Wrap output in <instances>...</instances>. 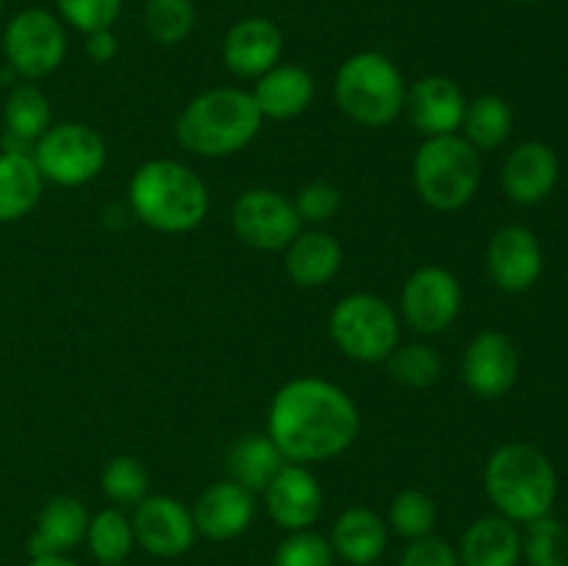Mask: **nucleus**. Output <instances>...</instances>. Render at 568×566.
I'll list each match as a JSON object with an SVG mask.
<instances>
[{
	"instance_id": "1",
	"label": "nucleus",
	"mask_w": 568,
	"mask_h": 566,
	"mask_svg": "<svg viewBox=\"0 0 568 566\" xmlns=\"http://www.w3.org/2000/svg\"><path fill=\"white\" fill-rule=\"evenodd\" d=\"M361 416L353 397L322 377H294L277 388L266 433L292 464L331 461L358 438Z\"/></svg>"
},
{
	"instance_id": "2",
	"label": "nucleus",
	"mask_w": 568,
	"mask_h": 566,
	"mask_svg": "<svg viewBox=\"0 0 568 566\" xmlns=\"http://www.w3.org/2000/svg\"><path fill=\"white\" fill-rule=\"evenodd\" d=\"M131 209L144 225L161 233L194 231L209 214V189L189 170L172 159L144 161L128 186Z\"/></svg>"
},
{
	"instance_id": "3",
	"label": "nucleus",
	"mask_w": 568,
	"mask_h": 566,
	"mask_svg": "<svg viewBox=\"0 0 568 566\" xmlns=\"http://www.w3.org/2000/svg\"><path fill=\"white\" fill-rule=\"evenodd\" d=\"M261 111L253 94L222 87L197 94L175 122V137L189 153L203 159H225L247 148L261 131Z\"/></svg>"
},
{
	"instance_id": "4",
	"label": "nucleus",
	"mask_w": 568,
	"mask_h": 566,
	"mask_svg": "<svg viewBox=\"0 0 568 566\" xmlns=\"http://www.w3.org/2000/svg\"><path fill=\"white\" fill-rule=\"evenodd\" d=\"M486 494L510 522H532L547 516L558 497V472L547 453L532 444H503L494 449L483 472Z\"/></svg>"
},
{
	"instance_id": "5",
	"label": "nucleus",
	"mask_w": 568,
	"mask_h": 566,
	"mask_svg": "<svg viewBox=\"0 0 568 566\" xmlns=\"http://www.w3.org/2000/svg\"><path fill=\"white\" fill-rule=\"evenodd\" d=\"M403 72L388 55L364 50L338 67L333 94L344 114L366 128H383L405 111Z\"/></svg>"
},
{
	"instance_id": "6",
	"label": "nucleus",
	"mask_w": 568,
	"mask_h": 566,
	"mask_svg": "<svg viewBox=\"0 0 568 566\" xmlns=\"http://www.w3.org/2000/svg\"><path fill=\"white\" fill-rule=\"evenodd\" d=\"M480 150L458 133L427 137L414 159V186L436 211H458L480 189Z\"/></svg>"
},
{
	"instance_id": "7",
	"label": "nucleus",
	"mask_w": 568,
	"mask_h": 566,
	"mask_svg": "<svg viewBox=\"0 0 568 566\" xmlns=\"http://www.w3.org/2000/svg\"><path fill=\"white\" fill-rule=\"evenodd\" d=\"M331 336L344 355L361 364L386 361L399 344V320L377 294H347L331 311Z\"/></svg>"
},
{
	"instance_id": "8",
	"label": "nucleus",
	"mask_w": 568,
	"mask_h": 566,
	"mask_svg": "<svg viewBox=\"0 0 568 566\" xmlns=\"http://www.w3.org/2000/svg\"><path fill=\"white\" fill-rule=\"evenodd\" d=\"M31 155L44 181L55 186H83L103 172L105 142L83 122H61L39 137Z\"/></svg>"
},
{
	"instance_id": "9",
	"label": "nucleus",
	"mask_w": 568,
	"mask_h": 566,
	"mask_svg": "<svg viewBox=\"0 0 568 566\" xmlns=\"http://www.w3.org/2000/svg\"><path fill=\"white\" fill-rule=\"evenodd\" d=\"M3 53L11 70L26 81H39L59 70L67 55V31L59 17L44 9H26L3 31Z\"/></svg>"
},
{
	"instance_id": "10",
	"label": "nucleus",
	"mask_w": 568,
	"mask_h": 566,
	"mask_svg": "<svg viewBox=\"0 0 568 566\" xmlns=\"http://www.w3.org/2000/svg\"><path fill=\"white\" fill-rule=\"evenodd\" d=\"M231 225L244 244L264 253L286 250L303 233V220L292 200L272 189H247L231 209Z\"/></svg>"
},
{
	"instance_id": "11",
	"label": "nucleus",
	"mask_w": 568,
	"mask_h": 566,
	"mask_svg": "<svg viewBox=\"0 0 568 566\" xmlns=\"http://www.w3.org/2000/svg\"><path fill=\"white\" fill-rule=\"evenodd\" d=\"M399 305H403L405 322L416 333L436 336V333H444L458 320L464 292H460L458 277L444 270V266H419L405 281Z\"/></svg>"
},
{
	"instance_id": "12",
	"label": "nucleus",
	"mask_w": 568,
	"mask_h": 566,
	"mask_svg": "<svg viewBox=\"0 0 568 566\" xmlns=\"http://www.w3.org/2000/svg\"><path fill=\"white\" fill-rule=\"evenodd\" d=\"M133 538L155 558H181L197 538L192 508L166 494L144 497L133 511Z\"/></svg>"
},
{
	"instance_id": "13",
	"label": "nucleus",
	"mask_w": 568,
	"mask_h": 566,
	"mask_svg": "<svg viewBox=\"0 0 568 566\" xmlns=\"http://www.w3.org/2000/svg\"><path fill=\"white\" fill-rule=\"evenodd\" d=\"M460 375L469 392L480 400H499L514 388L519 377L516 344L499 331H483L469 342L460 364Z\"/></svg>"
},
{
	"instance_id": "14",
	"label": "nucleus",
	"mask_w": 568,
	"mask_h": 566,
	"mask_svg": "<svg viewBox=\"0 0 568 566\" xmlns=\"http://www.w3.org/2000/svg\"><path fill=\"white\" fill-rule=\"evenodd\" d=\"M491 281L503 292H527L544 272V250L536 233L525 225H505L491 236L486 250Z\"/></svg>"
},
{
	"instance_id": "15",
	"label": "nucleus",
	"mask_w": 568,
	"mask_h": 566,
	"mask_svg": "<svg viewBox=\"0 0 568 566\" xmlns=\"http://www.w3.org/2000/svg\"><path fill=\"white\" fill-rule=\"evenodd\" d=\"M264 499L272 522L288 533L308 530L320 519L322 505H325L320 481L305 464H283L264 488Z\"/></svg>"
},
{
	"instance_id": "16",
	"label": "nucleus",
	"mask_w": 568,
	"mask_h": 566,
	"mask_svg": "<svg viewBox=\"0 0 568 566\" xmlns=\"http://www.w3.org/2000/svg\"><path fill=\"white\" fill-rule=\"evenodd\" d=\"M283 31L266 17L239 20L222 42V61L239 78H261L281 64Z\"/></svg>"
},
{
	"instance_id": "17",
	"label": "nucleus",
	"mask_w": 568,
	"mask_h": 566,
	"mask_svg": "<svg viewBox=\"0 0 568 566\" xmlns=\"http://www.w3.org/2000/svg\"><path fill=\"white\" fill-rule=\"evenodd\" d=\"M405 111L425 137H447L464 125L466 94L453 78L425 75L405 92Z\"/></svg>"
},
{
	"instance_id": "18",
	"label": "nucleus",
	"mask_w": 568,
	"mask_h": 566,
	"mask_svg": "<svg viewBox=\"0 0 568 566\" xmlns=\"http://www.w3.org/2000/svg\"><path fill=\"white\" fill-rule=\"evenodd\" d=\"M560 178L558 153L547 142H521L503 164V189L514 203L536 205L552 194Z\"/></svg>"
},
{
	"instance_id": "19",
	"label": "nucleus",
	"mask_w": 568,
	"mask_h": 566,
	"mask_svg": "<svg viewBox=\"0 0 568 566\" xmlns=\"http://www.w3.org/2000/svg\"><path fill=\"white\" fill-rule=\"evenodd\" d=\"M192 516L200 536L211 538V542H231V538L242 536L250 522H253V492H247V488L233 481L214 483V486L200 494Z\"/></svg>"
},
{
	"instance_id": "20",
	"label": "nucleus",
	"mask_w": 568,
	"mask_h": 566,
	"mask_svg": "<svg viewBox=\"0 0 568 566\" xmlns=\"http://www.w3.org/2000/svg\"><path fill=\"white\" fill-rule=\"evenodd\" d=\"M89 511L72 494H59L48 499L39 511L37 527L28 538V553L33 555H67L87 538Z\"/></svg>"
},
{
	"instance_id": "21",
	"label": "nucleus",
	"mask_w": 568,
	"mask_h": 566,
	"mask_svg": "<svg viewBox=\"0 0 568 566\" xmlns=\"http://www.w3.org/2000/svg\"><path fill=\"white\" fill-rule=\"evenodd\" d=\"M333 553L349 566H372L388 547V525L372 508H347L338 514L331 530Z\"/></svg>"
},
{
	"instance_id": "22",
	"label": "nucleus",
	"mask_w": 568,
	"mask_h": 566,
	"mask_svg": "<svg viewBox=\"0 0 568 566\" xmlns=\"http://www.w3.org/2000/svg\"><path fill=\"white\" fill-rule=\"evenodd\" d=\"M460 566H516L521 560V533L505 516H480L466 527L458 547Z\"/></svg>"
},
{
	"instance_id": "23",
	"label": "nucleus",
	"mask_w": 568,
	"mask_h": 566,
	"mask_svg": "<svg viewBox=\"0 0 568 566\" xmlns=\"http://www.w3.org/2000/svg\"><path fill=\"white\" fill-rule=\"evenodd\" d=\"M316 92V83L308 70L294 64H275L270 72L258 78L253 87V100L258 105L261 117L270 120H292L303 114L311 105Z\"/></svg>"
},
{
	"instance_id": "24",
	"label": "nucleus",
	"mask_w": 568,
	"mask_h": 566,
	"mask_svg": "<svg viewBox=\"0 0 568 566\" xmlns=\"http://www.w3.org/2000/svg\"><path fill=\"white\" fill-rule=\"evenodd\" d=\"M50 128V100L33 83H17L3 105V150L11 153H33Z\"/></svg>"
},
{
	"instance_id": "25",
	"label": "nucleus",
	"mask_w": 568,
	"mask_h": 566,
	"mask_svg": "<svg viewBox=\"0 0 568 566\" xmlns=\"http://www.w3.org/2000/svg\"><path fill=\"white\" fill-rule=\"evenodd\" d=\"M44 178L31 153H0V225L17 222L37 209Z\"/></svg>"
},
{
	"instance_id": "26",
	"label": "nucleus",
	"mask_w": 568,
	"mask_h": 566,
	"mask_svg": "<svg viewBox=\"0 0 568 566\" xmlns=\"http://www.w3.org/2000/svg\"><path fill=\"white\" fill-rule=\"evenodd\" d=\"M342 266V244L325 231H305L286 247V272L297 286L316 289Z\"/></svg>"
},
{
	"instance_id": "27",
	"label": "nucleus",
	"mask_w": 568,
	"mask_h": 566,
	"mask_svg": "<svg viewBox=\"0 0 568 566\" xmlns=\"http://www.w3.org/2000/svg\"><path fill=\"white\" fill-rule=\"evenodd\" d=\"M283 464H286V458L270 438V433H247L227 449L231 481L253 494H264V488L270 486Z\"/></svg>"
},
{
	"instance_id": "28",
	"label": "nucleus",
	"mask_w": 568,
	"mask_h": 566,
	"mask_svg": "<svg viewBox=\"0 0 568 566\" xmlns=\"http://www.w3.org/2000/svg\"><path fill=\"white\" fill-rule=\"evenodd\" d=\"M466 142L475 150H497L514 133V111L508 100L499 94H480L471 103H466L464 114Z\"/></svg>"
},
{
	"instance_id": "29",
	"label": "nucleus",
	"mask_w": 568,
	"mask_h": 566,
	"mask_svg": "<svg viewBox=\"0 0 568 566\" xmlns=\"http://www.w3.org/2000/svg\"><path fill=\"white\" fill-rule=\"evenodd\" d=\"M87 544L100 566H122L131 555L133 544H136L131 519L120 508L98 511L89 519Z\"/></svg>"
},
{
	"instance_id": "30",
	"label": "nucleus",
	"mask_w": 568,
	"mask_h": 566,
	"mask_svg": "<svg viewBox=\"0 0 568 566\" xmlns=\"http://www.w3.org/2000/svg\"><path fill=\"white\" fill-rule=\"evenodd\" d=\"M436 522H438L436 503H433L430 494L419 492V488H405V492H399L397 497L392 499V505H388L386 525L392 527L397 536L408 538V542L430 536Z\"/></svg>"
},
{
	"instance_id": "31",
	"label": "nucleus",
	"mask_w": 568,
	"mask_h": 566,
	"mask_svg": "<svg viewBox=\"0 0 568 566\" xmlns=\"http://www.w3.org/2000/svg\"><path fill=\"white\" fill-rule=\"evenodd\" d=\"M388 375L397 383L408 388H427L442 377L444 361L438 355L436 347L425 342L405 344V347H397L386 358Z\"/></svg>"
},
{
	"instance_id": "32",
	"label": "nucleus",
	"mask_w": 568,
	"mask_h": 566,
	"mask_svg": "<svg viewBox=\"0 0 568 566\" xmlns=\"http://www.w3.org/2000/svg\"><path fill=\"white\" fill-rule=\"evenodd\" d=\"M521 555L530 566H568V527L549 514L527 522Z\"/></svg>"
},
{
	"instance_id": "33",
	"label": "nucleus",
	"mask_w": 568,
	"mask_h": 566,
	"mask_svg": "<svg viewBox=\"0 0 568 566\" xmlns=\"http://www.w3.org/2000/svg\"><path fill=\"white\" fill-rule=\"evenodd\" d=\"M197 11L192 0H148L144 31L159 44H181L194 31Z\"/></svg>"
},
{
	"instance_id": "34",
	"label": "nucleus",
	"mask_w": 568,
	"mask_h": 566,
	"mask_svg": "<svg viewBox=\"0 0 568 566\" xmlns=\"http://www.w3.org/2000/svg\"><path fill=\"white\" fill-rule=\"evenodd\" d=\"M100 486H103V494L114 505H120V508L133 505L136 508L148 497L150 475L139 458H133V455H116V458H111L105 464Z\"/></svg>"
},
{
	"instance_id": "35",
	"label": "nucleus",
	"mask_w": 568,
	"mask_h": 566,
	"mask_svg": "<svg viewBox=\"0 0 568 566\" xmlns=\"http://www.w3.org/2000/svg\"><path fill=\"white\" fill-rule=\"evenodd\" d=\"M331 542L314 530H294L277 544L272 566H333Z\"/></svg>"
},
{
	"instance_id": "36",
	"label": "nucleus",
	"mask_w": 568,
	"mask_h": 566,
	"mask_svg": "<svg viewBox=\"0 0 568 566\" xmlns=\"http://www.w3.org/2000/svg\"><path fill=\"white\" fill-rule=\"evenodd\" d=\"M55 6L75 31L92 33L114 26L122 0H55Z\"/></svg>"
},
{
	"instance_id": "37",
	"label": "nucleus",
	"mask_w": 568,
	"mask_h": 566,
	"mask_svg": "<svg viewBox=\"0 0 568 566\" xmlns=\"http://www.w3.org/2000/svg\"><path fill=\"white\" fill-rule=\"evenodd\" d=\"M292 203L297 209L300 220L320 225V222L333 220L336 211L342 209V192L327 181H311L300 189Z\"/></svg>"
},
{
	"instance_id": "38",
	"label": "nucleus",
	"mask_w": 568,
	"mask_h": 566,
	"mask_svg": "<svg viewBox=\"0 0 568 566\" xmlns=\"http://www.w3.org/2000/svg\"><path fill=\"white\" fill-rule=\"evenodd\" d=\"M399 566H460V560L458 549H455L453 544L430 533V536L425 538H414V542L405 547Z\"/></svg>"
},
{
	"instance_id": "39",
	"label": "nucleus",
	"mask_w": 568,
	"mask_h": 566,
	"mask_svg": "<svg viewBox=\"0 0 568 566\" xmlns=\"http://www.w3.org/2000/svg\"><path fill=\"white\" fill-rule=\"evenodd\" d=\"M116 50H120V44H116V37L111 28L87 33V53L89 59L98 61V64H109V61H114Z\"/></svg>"
},
{
	"instance_id": "40",
	"label": "nucleus",
	"mask_w": 568,
	"mask_h": 566,
	"mask_svg": "<svg viewBox=\"0 0 568 566\" xmlns=\"http://www.w3.org/2000/svg\"><path fill=\"white\" fill-rule=\"evenodd\" d=\"M26 566H78L75 560L67 555H33Z\"/></svg>"
},
{
	"instance_id": "41",
	"label": "nucleus",
	"mask_w": 568,
	"mask_h": 566,
	"mask_svg": "<svg viewBox=\"0 0 568 566\" xmlns=\"http://www.w3.org/2000/svg\"><path fill=\"white\" fill-rule=\"evenodd\" d=\"M510 3H521V6H527V3H538V0H510Z\"/></svg>"
},
{
	"instance_id": "42",
	"label": "nucleus",
	"mask_w": 568,
	"mask_h": 566,
	"mask_svg": "<svg viewBox=\"0 0 568 566\" xmlns=\"http://www.w3.org/2000/svg\"><path fill=\"white\" fill-rule=\"evenodd\" d=\"M0 14H3V0H0Z\"/></svg>"
},
{
	"instance_id": "43",
	"label": "nucleus",
	"mask_w": 568,
	"mask_h": 566,
	"mask_svg": "<svg viewBox=\"0 0 568 566\" xmlns=\"http://www.w3.org/2000/svg\"><path fill=\"white\" fill-rule=\"evenodd\" d=\"M122 566H125V564H122Z\"/></svg>"
}]
</instances>
